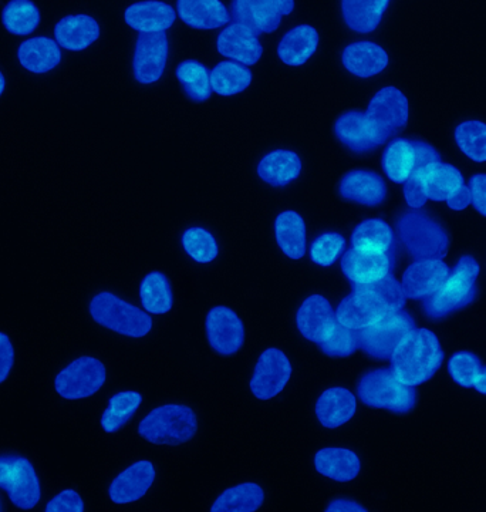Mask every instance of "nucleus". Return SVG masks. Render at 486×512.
Returning a JSON list of instances; mask_svg holds the SVG:
<instances>
[{"instance_id":"393cba45","label":"nucleus","mask_w":486,"mask_h":512,"mask_svg":"<svg viewBox=\"0 0 486 512\" xmlns=\"http://www.w3.org/2000/svg\"><path fill=\"white\" fill-rule=\"evenodd\" d=\"M316 416L323 427L334 430L353 419L357 412L356 396L343 387H332L320 394L316 402Z\"/></svg>"},{"instance_id":"37998d69","label":"nucleus","mask_w":486,"mask_h":512,"mask_svg":"<svg viewBox=\"0 0 486 512\" xmlns=\"http://www.w3.org/2000/svg\"><path fill=\"white\" fill-rule=\"evenodd\" d=\"M455 141L462 153L475 161L486 163V124L479 120H468L455 128Z\"/></svg>"},{"instance_id":"6ab92c4d","label":"nucleus","mask_w":486,"mask_h":512,"mask_svg":"<svg viewBox=\"0 0 486 512\" xmlns=\"http://www.w3.org/2000/svg\"><path fill=\"white\" fill-rule=\"evenodd\" d=\"M391 266L388 254H367L354 248L347 249L342 258L343 274L354 286L376 284L390 275Z\"/></svg>"},{"instance_id":"b1692460","label":"nucleus","mask_w":486,"mask_h":512,"mask_svg":"<svg viewBox=\"0 0 486 512\" xmlns=\"http://www.w3.org/2000/svg\"><path fill=\"white\" fill-rule=\"evenodd\" d=\"M100 25L89 15H69L54 26L57 45L70 52H81L94 45L100 37Z\"/></svg>"},{"instance_id":"c03bdc74","label":"nucleus","mask_w":486,"mask_h":512,"mask_svg":"<svg viewBox=\"0 0 486 512\" xmlns=\"http://www.w3.org/2000/svg\"><path fill=\"white\" fill-rule=\"evenodd\" d=\"M182 248L199 264H209L215 261L219 254L214 235L204 228L187 229L182 235Z\"/></svg>"},{"instance_id":"f8f14e48","label":"nucleus","mask_w":486,"mask_h":512,"mask_svg":"<svg viewBox=\"0 0 486 512\" xmlns=\"http://www.w3.org/2000/svg\"><path fill=\"white\" fill-rule=\"evenodd\" d=\"M366 114L383 136L390 140L407 126L410 103L401 90L388 86L374 94Z\"/></svg>"},{"instance_id":"8fccbe9b","label":"nucleus","mask_w":486,"mask_h":512,"mask_svg":"<svg viewBox=\"0 0 486 512\" xmlns=\"http://www.w3.org/2000/svg\"><path fill=\"white\" fill-rule=\"evenodd\" d=\"M46 512H83L84 501L74 490H64L47 503Z\"/></svg>"},{"instance_id":"2f4dec72","label":"nucleus","mask_w":486,"mask_h":512,"mask_svg":"<svg viewBox=\"0 0 486 512\" xmlns=\"http://www.w3.org/2000/svg\"><path fill=\"white\" fill-rule=\"evenodd\" d=\"M319 46V33L309 25L296 26L282 37L278 46V56L288 66H303Z\"/></svg>"},{"instance_id":"2eb2a0df","label":"nucleus","mask_w":486,"mask_h":512,"mask_svg":"<svg viewBox=\"0 0 486 512\" xmlns=\"http://www.w3.org/2000/svg\"><path fill=\"white\" fill-rule=\"evenodd\" d=\"M205 329L209 345L219 355H235L245 343V326L242 320L226 306H216L209 311Z\"/></svg>"},{"instance_id":"49530a36","label":"nucleus","mask_w":486,"mask_h":512,"mask_svg":"<svg viewBox=\"0 0 486 512\" xmlns=\"http://www.w3.org/2000/svg\"><path fill=\"white\" fill-rule=\"evenodd\" d=\"M450 376L462 387H475L482 373V363L471 352H459L448 362Z\"/></svg>"},{"instance_id":"13d9d810","label":"nucleus","mask_w":486,"mask_h":512,"mask_svg":"<svg viewBox=\"0 0 486 512\" xmlns=\"http://www.w3.org/2000/svg\"><path fill=\"white\" fill-rule=\"evenodd\" d=\"M6 87V79L3 76L2 70H0V96H2L3 92H5Z\"/></svg>"},{"instance_id":"f704fd0d","label":"nucleus","mask_w":486,"mask_h":512,"mask_svg":"<svg viewBox=\"0 0 486 512\" xmlns=\"http://www.w3.org/2000/svg\"><path fill=\"white\" fill-rule=\"evenodd\" d=\"M390 2L388 0H344L342 13L344 22L353 32H374L380 25Z\"/></svg>"},{"instance_id":"603ef678","label":"nucleus","mask_w":486,"mask_h":512,"mask_svg":"<svg viewBox=\"0 0 486 512\" xmlns=\"http://www.w3.org/2000/svg\"><path fill=\"white\" fill-rule=\"evenodd\" d=\"M15 365V348L6 333L0 332V384L8 380Z\"/></svg>"},{"instance_id":"e433bc0d","label":"nucleus","mask_w":486,"mask_h":512,"mask_svg":"<svg viewBox=\"0 0 486 512\" xmlns=\"http://www.w3.org/2000/svg\"><path fill=\"white\" fill-rule=\"evenodd\" d=\"M265 493L259 484L243 483L228 488L211 507L212 512H255L262 507Z\"/></svg>"},{"instance_id":"7ed1b4c3","label":"nucleus","mask_w":486,"mask_h":512,"mask_svg":"<svg viewBox=\"0 0 486 512\" xmlns=\"http://www.w3.org/2000/svg\"><path fill=\"white\" fill-rule=\"evenodd\" d=\"M198 419L194 410L182 404H164L138 424V433L155 446H180L194 439Z\"/></svg>"},{"instance_id":"a18cd8bd","label":"nucleus","mask_w":486,"mask_h":512,"mask_svg":"<svg viewBox=\"0 0 486 512\" xmlns=\"http://www.w3.org/2000/svg\"><path fill=\"white\" fill-rule=\"evenodd\" d=\"M344 248H346V239L343 235L337 234V232H327L312 242L310 259L316 265L329 268L336 264L337 259L343 254Z\"/></svg>"},{"instance_id":"4468645a","label":"nucleus","mask_w":486,"mask_h":512,"mask_svg":"<svg viewBox=\"0 0 486 512\" xmlns=\"http://www.w3.org/2000/svg\"><path fill=\"white\" fill-rule=\"evenodd\" d=\"M334 136L356 154H366L383 146L387 138L361 111H346L334 123Z\"/></svg>"},{"instance_id":"a878e982","label":"nucleus","mask_w":486,"mask_h":512,"mask_svg":"<svg viewBox=\"0 0 486 512\" xmlns=\"http://www.w3.org/2000/svg\"><path fill=\"white\" fill-rule=\"evenodd\" d=\"M342 63L353 76L370 79L387 69L388 55L376 43L356 42L343 50Z\"/></svg>"},{"instance_id":"3c124183","label":"nucleus","mask_w":486,"mask_h":512,"mask_svg":"<svg viewBox=\"0 0 486 512\" xmlns=\"http://www.w3.org/2000/svg\"><path fill=\"white\" fill-rule=\"evenodd\" d=\"M403 191L405 202H407L408 207L413 208V210H420V208H423L424 205L427 204L428 198L427 195H425L424 183L417 170L405 181Z\"/></svg>"},{"instance_id":"ea45409f","label":"nucleus","mask_w":486,"mask_h":512,"mask_svg":"<svg viewBox=\"0 0 486 512\" xmlns=\"http://www.w3.org/2000/svg\"><path fill=\"white\" fill-rule=\"evenodd\" d=\"M143 396L137 392H121L114 394L108 400L107 409L101 416V427L106 433H116L133 419L134 414L140 409Z\"/></svg>"},{"instance_id":"de8ad7c7","label":"nucleus","mask_w":486,"mask_h":512,"mask_svg":"<svg viewBox=\"0 0 486 512\" xmlns=\"http://www.w3.org/2000/svg\"><path fill=\"white\" fill-rule=\"evenodd\" d=\"M319 346L324 355L334 357V359L349 357L359 349V338H357L356 330L346 328L337 322L332 335Z\"/></svg>"},{"instance_id":"a19ab883","label":"nucleus","mask_w":486,"mask_h":512,"mask_svg":"<svg viewBox=\"0 0 486 512\" xmlns=\"http://www.w3.org/2000/svg\"><path fill=\"white\" fill-rule=\"evenodd\" d=\"M40 10L29 0H12L2 12V23L15 36L32 35L39 28Z\"/></svg>"},{"instance_id":"9b49d317","label":"nucleus","mask_w":486,"mask_h":512,"mask_svg":"<svg viewBox=\"0 0 486 512\" xmlns=\"http://www.w3.org/2000/svg\"><path fill=\"white\" fill-rule=\"evenodd\" d=\"M292 377V365L280 349L269 348L253 369L251 392L256 399L270 400L283 392Z\"/></svg>"},{"instance_id":"cd10ccee","label":"nucleus","mask_w":486,"mask_h":512,"mask_svg":"<svg viewBox=\"0 0 486 512\" xmlns=\"http://www.w3.org/2000/svg\"><path fill=\"white\" fill-rule=\"evenodd\" d=\"M20 66L33 74H46L62 63V50L56 40L37 36L27 39L18 49Z\"/></svg>"},{"instance_id":"39448f33","label":"nucleus","mask_w":486,"mask_h":512,"mask_svg":"<svg viewBox=\"0 0 486 512\" xmlns=\"http://www.w3.org/2000/svg\"><path fill=\"white\" fill-rule=\"evenodd\" d=\"M89 312L97 325L127 338H144L153 330V319L148 313L111 292L103 291L94 295Z\"/></svg>"},{"instance_id":"c85d7f7f","label":"nucleus","mask_w":486,"mask_h":512,"mask_svg":"<svg viewBox=\"0 0 486 512\" xmlns=\"http://www.w3.org/2000/svg\"><path fill=\"white\" fill-rule=\"evenodd\" d=\"M177 12L182 22L201 30L219 29L231 20L229 10L218 0H180Z\"/></svg>"},{"instance_id":"473e14b6","label":"nucleus","mask_w":486,"mask_h":512,"mask_svg":"<svg viewBox=\"0 0 486 512\" xmlns=\"http://www.w3.org/2000/svg\"><path fill=\"white\" fill-rule=\"evenodd\" d=\"M383 170L393 183L403 184L418 168V150L415 141L397 138L383 153Z\"/></svg>"},{"instance_id":"423d86ee","label":"nucleus","mask_w":486,"mask_h":512,"mask_svg":"<svg viewBox=\"0 0 486 512\" xmlns=\"http://www.w3.org/2000/svg\"><path fill=\"white\" fill-rule=\"evenodd\" d=\"M401 244L415 259L442 258L447 255L450 238L447 231L423 211H410L397 221Z\"/></svg>"},{"instance_id":"bb28decb","label":"nucleus","mask_w":486,"mask_h":512,"mask_svg":"<svg viewBox=\"0 0 486 512\" xmlns=\"http://www.w3.org/2000/svg\"><path fill=\"white\" fill-rule=\"evenodd\" d=\"M415 171V170H414ZM424 183L428 200L441 202L450 200L464 187V177L457 167L451 164L431 163L417 168Z\"/></svg>"},{"instance_id":"09e8293b","label":"nucleus","mask_w":486,"mask_h":512,"mask_svg":"<svg viewBox=\"0 0 486 512\" xmlns=\"http://www.w3.org/2000/svg\"><path fill=\"white\" fill-rule=\"evenodd\" d=\"M378 298L387 306L388 311H401L405 305V295L400 282L388 275L376 284L369 285Z\"/></svg>"},{"instance_id":"4be33fe9","label":"nucleus","mask_w":486,"mask_h":512,"mask_svg":"<svg viewBox=\"0 0 486 512\" xmlns=\"http://www.w3.org/2000/svg\"><path fill=\"white\" fill-rule=\"evenodd\" d=\"M216 47L222 56L246 66L258 63L263 55V47L258 35L239 23H232L219 33Z\"/></svg>"},{"instance_id":"aec40b11","label":"nucleus","mask_w":486,"mask_h":512,"mask_svg":"<svg viewBox=\"0 0 486 512\" xmlns=\"http://www.w3.org/2000/svg\"><path fill=\"white\" fill-rule=\"evenodd\" d=\"M343 200L356 202L364 207H377L387 198V185L380 175L367 170H353L343 175L339 184Z\"/></svg>"},{"instance_id":"58836bf2","label":"nucleus","mask_w":486,"mask_h":512,"mask_svg":"<svg viewBox=\"0 0 486 512\" xmlns=\"http://www.w3.org/2000/svg\"><path fill=\"white\" fill-rule=\"evenodd\" d=\"M252 83L251 70L243 64L221 62L211 72L212 90L219 96L231 97L248 89Z\"/></svg>"},{"instance_id":"72a5a7b5","label":"nucleus","mask_w":486,"mask_h":512,"mask_svg":"<svg viewBox=\"0 0 486 512\" xmlns=\"http://www.w3.org/2000/svg\"><path fill=\"white\" fill-rule=\"evenodd\" d=\"M275 238L283 254L302 259L306 254V224L296 211H285L275 220Z\"/></svg>"},{"instance_id":"c756f323","label":"nucleus","mask_w":486,"mask_h":512,"mask_svg":"<svg viewBox=\"0 0 486 512\" xmlns=\"http://www.w3.org/2000/svg\"><path fill=\"white\" fill-rule=\"evenodd\" d=\"M317 473L337 481L349 483L357 478L361 470V461L354 451L347 448L329 447L317 451L315 456Z\"/></svg>"},{"instance_id":"0eeeda50","label":"nucleus","mask_w":486,"mask_h":512,"mask_svg":"<svg viewBox=\"0 0 486 512\" xmlns=\"http://www.w3.org/2000/svg\"><path fill=\"white\" fill-rule=\"evenodd\" d=\"M415 329L413 316L408 312L391 311L381 316L369 328L359 330V348L376 360H388L394 350Z\"/></svg>"},{"instance_id":"4c0bfd02","label":"nucleus","mask_w":486,"mask_h":512,"mask_svg":"<svg viewBox=\"0 0 486 512\" xmlns=\"http://www.w3.org/2000/svg\"><path fill=\"white\" fill-rule=\"evenodd\" d=\"M140 299L143 308L153 315H165L174 305V296L170 281L161 272H151L143 279L140 286Z\"/></svg>"},{"instance_id":"f257e3e1","label":"nucleus","mask_w":486,"mask_h":512,"mask_svg":"<svg viewBox=\"0 0 486 512\" xmlns=\"http://www.w3.org/2000/svg\"><path fill=\"white\" fill-rule=\"evenodd\" d=\"M391 370L408 386H420L440 370L444 350L437 335L428 329H414L391 356Z\"/></svg>"},{"instance_id":"864d4df0","label":"nucleus","mask_w":486,"mask_h":512,"mask_svg":"<svg viewBox=\"0 0 486 512\" xmlns=\"http://www.w3.org/2000/svg\"><path fill=\"white\" fill-rule=\"evenodd\" d=\"M471 204L479 214L486 217V174H477L469 180Z\"/></svg>"},{"instance_id":"f3484780","label":"nucleus","mask_w":486,"mask_h":512,"mask_svg":"<svg viewBox=\"0 0 486 512\" xmlns=\"http://www.w3.org/2000/svg\"><path fill=\"white\" fill-rule=\"evenodd\" d=\"M336 325L332 303L322 295L309 296L296 313V326L300 335L317 345L329 339Z\"/></svg>"},{"instance_id":"f03ea898","label":"nucleus","mask_w":486,"mask_h":512,"mask_svg":"<svg viewBox=\"0 0 486 512\" xmlns=\"http://www.w3.org/2000/svg\"><path fill=\"white\" fill-rule=\"evenodd\" d=\"M479 271L481 269L474 256H461L447 281L424 299L425 316L440 320L471 305L478 295Z\"/></svg>"},{"instance_id":"7c9ffc66","label":"nucleus","mask_w":486,"mask_h":512,"mask_svg":"<svg viewBox=\"0 0 486 512\" xmlns=\"http://www.w3.org/2000/svg\"><path fill=\"white\" fill-rule=\"evenodd\" d=\"M303 163L296 153L276 150L266 154L258 165L259 178L272 187L283 188L300 177Z\"/></svg>"},{"instance_id":"6e6d98bb","label":"nucleus","mask_w":486,"mask_h":512,"mask_svg":"<svg viewBox=\"0 0 486 512\" xmlns=\"http://www.w3.org/2000/svg\"><path fill=\"white\" fill-rule=\"evenodd\" d=\"M327 511H366V508L350 500H336L327 507Z\"/></svg>"},{"instance_id":"c9c22d12","label":"nucleus","mask_w":486,"mask_h":512,"mask_svg":"<svg viewBox=\"0 0 486 512\" xmlns=\"http://www.w3.org/2000/svg\"><path fill=\"white\" fill-rule=\"evenodd\" d=\"M351 245L367 254H388L394 245V232L383 220H367L357 225L351 235Z\"/></svg>"},{"instance_id":"dca6fc26","label":"nucleus","mask_w":486,"mask_h":512,"mask_svg":"<svg viewBox=\"0 0 486 512\" xmlns=\"http://www.w3.org/2000/svg\"><path fill=\"white\" fill-rule=\"evenodd\" d=\"M168 50L170 45L165 33L138 36L133 59L135 80L145 86L158 82L167 67Z\"/></svg>"},{"instance_id":"6e6552de","label":"nucleus","mask_w":486,"mask_h":512,"mask_svg":"<svg viewBox=\"0 0 486 512\" xmlns=\"http://www.w3.org/2000/svg\"><path fill=\"white\" fill-rule=\"evenodd\" d=\"M0 488L19 510H33L42 498V485L35 467L27 458L15 454L0 456Z\"/></svg>"},{"instance_id":"5fc2aeb1","label":"nucleus","mask_w":486,"mask_h":512,"mask_svg":"<svg viewBox=\"0 0 486 512\" xmlns=\"http://www.w3.org/2000/svg\"><path fill=\"white\" fill-rule=\"evenodd\" d=\"M447 205L452 211L467 210L469 205H471V192H469V188L464 185L457 194L452 195L450 200H447Z\"/></svg>"},{"instance_id":"412c9836","label":"nucleus","mask_w":486,"mask_h":512,"mask_svg":"<svg viewBox=\"0 0 486 512\" xmlns=\"http://www.w3.org/2000/svg\"><path fill=\"white\" fill-rule=\"evenodd\" d=\"M155 481V467L150 461H137L118 474L108 488L110 500L116 504H130L143 498Z\"/></svg>"},{"instance_id":"20e7f679","label":"nucleus","mask_w":486,"mask_h":512,"mask_svg":"<svg viewBox=\"0 0 486 512\" xmlns=\"http://www.w3.org/2000/svg\"><path fill=\"white\" fill-rule=\"evenodd\" d=\"M357 396L366 406L396 414L410 413L417 404L414 387L401 382L391 369H374L364 373L357 384Z\"/></svg>"},{"instance_id":"bf43d9fd","label":"nucleus","mask_w":486,"mask_h":512,"mask_svg":"<svg viewBox=\"0 0 486 512\" xmlns=\"http://www.w3.org/2000/svg\"><path fill=\"white\" fill-rule=\"evenodd\" d=\"M0 511H3L2 501H0Z\"/></svg>"},{"instance_id":"9d476101","label":"nucleus","mask_w":486,"mask_h":512,"mask_svg":"<svg viewBox=\"0 0 486 512\" xmlns=\"http://www.w3.org/2000/svg\"><path fill=\"white\" fill-rule=\"evenodd\" d=\"M293 10L295 2L292 0H235L232 2V19L259 35L275 32L283 16L290 15Z\"/></svg>"},{"instance_id":"ddd939ff","label":"nucleus","mask_w":486,"mask_h":512,"mask_svg":"<svg viewBox=\"0 0 486 512\" xmlns=\"http://www.w3.org/2000/svg\"><path fill=\"white\" fill-rule=\"evenodd\" d=\"M387 312L391 311L369 285L354 286V291L337 306L336 319L340 325L359 332L369 328Z\"/></svg>"},{"instance_id":"a211bd4d","label":"nucleus","mask_w":486,"mask_h":512,"mask_svg":"<svg viewBox=\"0 0 486 512\" xmlns=\"http://www.w3.org/2000/svg\"><path fill=\"white\" fill-rule=\"evenodd\" d=\"M450 274L451 269L440 258L418 259L405 269L401 281L405 298H428L447 281Z\"/></svg>"},{"instance_id":"1a4fd4ad","label":"nucleus","mask_w":486,"mask_h":512,"mask_svg":"<svg viewBox=\"0 0 486 512\" xmlns=\"http://www.w3.org/2000/svg\"><path fill=\"white\" fill-rule=\"evenodd\" d=\"M107 380L104 363L96 357L81 356L54 379V389L66 400L87 399L94 396Z\"/></svg>"},{"instance_id":"79ce46f5","label":"nucleus","mask_w":486,"mask_h":512,"mask_svg":"<svg viewBox=\"0 0 486 512\" xmlns=\"http://www.w3.org/2000/svg\"><path fill=\"white\" fill-rule=\"evenodd\" d=\"M177 79L189 99L198 101L209 100L212 94L211 73L204 64L195 60H185L177 69Z\"/></svg>"},{"instance_id":"4d7b16f0","label":"nucleus","mask_w":486,"mask_h":512,"mask_svg":"<svg viewBox=\"0 0 486 512\" xmlns=\"http://www.w3.org/2000/svg\"><path fill=\"white\" fill-rule=\"evenodd\" d=\"M475 389H477L478 393L486 394V367L482 369L481 376H479L477 384H475Z\"/></svg>"},{"instance_id":"5701e85b","label":"nucleus","mask_w":486,"mask_h":512,"mask_svg":"<svg viewBox=\"0 0 486 512\" xmlns=\"http://www.w3.org/2000/svg\"><path fill=\"white\" fill-rule=\"evenodd\" d=\"M177 19L175 9L168 3L158 0L134 3L124 12V20L131 29L140 32V35H155L165 33Z\"/></svg>"}]
</instances>
